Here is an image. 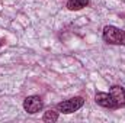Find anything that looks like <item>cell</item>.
<instances>
[{
    "instance_id": "1",
    "label": "cell",
    "mask_w": 125,
    "mask_h": 123,
    "mask_svg": "<svg viewBox=\"0 0 125 123\" xmlns=\"http://www.w3.org/2000/svg\"><path fill=\"white\" fill-rule=\"evenodd\" d=\"M103 39L112 45H125V31H121L116 26H105Z\"/></svg>"
},
{
    "instance_id": "2",
    "label": "cell",
    "mask_w": 125,
    "mask_h": 123,
    "mask_svg": "<svg viewBox=\"0 0 125 123\" xmlns=\"http://www.w3.org/2000/svg\"><path fill=\"white\" fill-rule=\"evenodd\" d=\"M83 104H84V100L82 97H73V98H68V100H64L61 103H58L57 112H61L64 114H70V113L77 112Z\"/></svg>"
},
{
    "instance_id": "3",
    "label": "cell",
    "mask_w": 125,
    "mask_h": 123,
    "mask_svg": "<svg viewBox=\"0 0 125 123\" xmlns=\"http://www.w3.org/2000/svg\"><path fill=\"white\" fill-rule=\"evenodd\" d=\"M42 107H44V103H42L39 96H29V97H26L23 100V109L31 114H35V113L41 112Z\"/></svg>"
},
{
    "instance_id": "4",
    "label": "cell",
    "mask_w": 125,
    "mask_h": 123,
    "mask_svg": "<svg viewBox=\"0 0 125 123\" xmlns=\"http://www.w3.org/2000/svg\"><path fill=\"white\" fill-rule=\"evenodd\" d=\"M109 94L112 96V98H114L116 107L125 106V90L121 86H112L111 90H109Z\"/></svg>"
},
{
    "instance_id": "5",
    "label": "cell",
    "mask_w": 125,
    "mask_h": 123,
    "mask_svg": "<svg viewBox=\"0 0 125 123\" xmlns=\"http://www.w3.org/2000/svg\"><path fill=\"white\" fill-rule=\"evenodd\" d=\"M96 103L102 107H106V109H115V101L112 98V96L109 93H97L96 97H94Z\"/></svg>"
},
{
    "instance_id": "6",
    "label": "cell",
    "mask_w": 125,
    "mask_h": 123,
    "mask_svg": "<svg viewBox=\"0 0 125 123\" xmlns=\"http://www.w3.org/2000/svg\"><path fill=\"white\" fill-rule=\"evenodd\" d=\"M87 3H89V0H68L67 7H68V10H80V9L86 7Z\"/></svg>"
},
{
    "instance_id": "7",
    "label": "cell",
    "mask_w": 125,
    "mask_h": 123,
    "mask_svg": "<svg viewBox=\"0 0 125 123\" xmlns=\"http://www.w3.org/2000/svg\"><path fill=\"white\" fill-rule=\"evenodd\" d=\"M58 120V113L54 112V110H50V112H45L44 114V122L47 123H54Z\"/></svg>"
},
{
    "instance_id": "8",
    "label": "cell",
    "mask_w": 125,
    "mask_h": 123,
    "mask_svg": "<svg viewBox=\"0 0 125 123\" xmlns=\"http://www.w3.org/2000/svg\"><path fill=\"white\" fill-rule=\"evenodd\" d=\"M0 45H1V44H0Z\"/></svg>"
}]
</instances>
